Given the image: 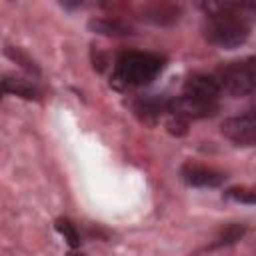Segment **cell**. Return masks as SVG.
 Segmentation results:
<instances>
[{
  "label": "cell",
  "mask_w": 256,
  "mask_h": 256,
  "mask_svg": "<svg viewBox=\"0 0 256 256\" xmlns=\"http://www.w3.org/2000/svg\"><path fill=\"white\" fill-rule=\"evenodd\" d=\"M202 32L210 44L232 50L248 40L250 22L240 14L238 4H218L214 6V12L206 16Z\"/></svg>",
  "instance_id": "6da1fadb"
},
{
  "label": "cell",
  "mask_w": 256,
  "mask_h": 256,
  "mask_svg": "<svg viewBox=\"0 0 256 256\" xmlns=\"http://www.w3.org/2000/svg\"><path fill=\"white\" fill-rule=\"evenodd\" d=\"M162 66L164 60L158 54L128 50L116 58L112 80L120 88H140L150 84L160 74Z\"/></svg>",
  "instance_id": "7a4b0ae2"
},
{
  "label": "cell",
  "mask_w": 256,
  "mask_h": 256,
  "mask_svg": "<svg viewBox=\"0 0 256 256\" xmlns=\"http://www.w3.org/2000/svg\"><path fill=\"white\" fill-rule=\"evenodd\" d=\"M214 76L220 84V90L228 92L230 96H248L256 88V62L252 56L228 62L226 66L218 68Z\"/></svg>",
  "instance_id": "3957f363"
},
{
  "label": "cell",
  "mask_w": 256,
  "mask_h": 256,
  "mask_svg": "<svg viewBox=\"0 0 256 256\" xmlns=\"http://www.w3.org/2000/svg\"><path fill=\"white\" fill-rule=\"evenodd\" d=\"M220 104L218 102H212V100H200V98H194V96H186V94H180L176 98H170L168 100V112L174 116V118H182V120H198V118H208V116H214L218 112Z\"/></svg>",
  "instance_id": "277c9868"
},
{
  "label": "cell",
  "mask_w": 256,
  "mask_h": 256,
  "mask_svg": "<svg viewBox=\"0 0 256 256\" xmlns=\"http://www.w3.org/2000/svg\"><path fill=\"white\" fill-rule=\"evenodd\" d=\"M222 134L236 146H252L256 142V118L254 112L226 118L222 122Z\"/></svg>",
  "instance_id": "5b68a950"
},
{
  "label": "cell",
  "mask_w": 256,
  "mask_h": 256,
  "mask_svg": "<svg viewBox=\"0 0 256 256\" xmlns=\"http://www.w3.org/2000/svg\"><path fill=\"white\" fill-rule=\"evenodd\" d=\"M220 84L216 80L214 74H192L186 82H184V92L186 96H194L200 100H212L218 102L220 98Z\"/></svg>",
  "instance_id": "8992f818"
},
{
  "label": "cell",
  "mask_w": 256,
  "mask_h": 256,
  "mask_svg": "<svg viewBox=\"0 0 256 256\" xmlns=\"http://www.w3.org/2000/svg\"><path fill=\"white\" fill-rule=\"evenodd\" d=\"M180 176L188 186H194V188H216L226 180V176L222 172H216L206 166L190 164V162L182 166Z\"/></svg>",
  "instance_id": "52a82bcc"
},
{
  "label": "cell",
  "mask_w": 256,
  "mask_h": 256,
  "mask_svg": "<svg viewBox=\"0 0 256 256\" xmlns=\"http://www.w3.org/2000/svg\"><path fill=\"white\" fill-rule=\"evenodd\" d=\"M88 30L94 34L112 36V38H124L134 34V28L120 18H92L88 20Z\"/></svg>",
  "instance_id": "ba28073f"
},
{
  "label": "cell",
  "mask_w": 256,
  "mask_h": 256,
  "mask_svg": "<svg viewBox=\"0 0 256 256\" xmlns=\"http://www.w3.org/2000/svg\"><path fill=\"white\" fill-rule=\"evenodd\" d=\"M134 112L146 120V122H154L156 118H160L164 112H168V98L158 96V94H148V96H140L134 102Z\"/></svg>",
  "instance_id": "9c48e42d"
},
{
  "label": "cell",
  "mask_w": 256,
  "mask_h": 256,
  "mask_svg": "<svg viewBox=\"0 0 256 256\" xmlns=\"http://www.w3.org/2000/svg\"><path fill=\"white\" fill-rule=\"evenodd\" d=\"M0 90L10 92V94H16V96L26 98V100H36L40 96L38 88L30 80L20 78V76H4L0 80Z\"/></svg>",
  "instance_id": "30bf717a"
},
{
  "label": "cell",
  "mask_w": 256,
  "mask_h": 256,
  "mask_svg": "<svg viewBox=\"0 0 256 256\" xmlns=\"http://www.w3.org/2000/svg\"><path fill=\"white\" fill-rule=\"evenodd\" d=\"M144 20L152 22V24H172L178 20V8L170 6V4H160V6H152L148 10H144Z\"/></svg>",
  "instance_id": "8fae6325"
},
{
  "label": "cell",
  "mask_w": 256,
  "mask_h": 256,
  "mask_svg": "<svg viewBox=\"0 0 256 256\" xmlns=\"http://www.w3.org/2000/svg\"><path fill=\"white\" fill-rule=\"evenodd\" d=\"M244 232H246V228L242 226V224H230V226H226L216 238H214V242L208 246L210 250L212 248H222V246H230V244H234V242H238L242 236H244Z\"/></svg>",
  "instance_id": "7c38bea8"
},
{
  "label": "cell",
  "mask_w": 256,
  "mask_h": 256,
  "mask_svg": "<svg viewBox=\"0 0 256 256\" xmlns=\"http://www.w3.org/2000/svg\"><path fill=\"white\" fill-rule=\"evenodd\" d=\"M54 226H56V230L64 236V240L68 242V246H70L72 250H76V248L80 246V234H78L76 226H74L68 218H58V220L54 222Z\"/></svg>",
  "instance_id": "4fadbf2b"
},
{
  "label": "cell",
  "mask_w": 256,
  "mask_h": 256,
  "mask_svg": "<svg viewBox=\"0 0 256 256\" xmlns=\"http://www.w3.org/2000/svg\"><path fill=\"white\" fill-rule=\"evenodd\" d=\"M4 54L8 56V58H12L16 64H20L24 70H28V72H34V74H38V66H36V62L26 54V52H22L20 48H14V46H6V50H4Z\"/></svg>",
  "instance_id": "5bb4252c"
},
{
  "label": "cell",
  "mask_w": 256,
  "mask_h": 256,
  "mask_svg": "<svg viewBox=\"0 0 256 256\" xmlns=\"http://www.w3.org/2000/svg\"><path fill=\"white\" fill-rule=\"evenodd\" d=\"M226 198H232L236 202H242V204H254V192L250 188H228L224 192Z\"/></svg>",
  "instance_id": "9a60e30c"
},
{
  "label": "cell",
  "mask_w": 256,
  "mask_h": 256,
  "mask_svg": "<svg viewBox=\"0 0 256 256\" xmlns=\"http://www.w3.org/2000/svg\"><path fill=\"white\" fill-rule=\"evenodd\" d=\"M166 126H168V132L178 134V136H182V134H186V132H188V122H186V120H182V118H172Z\"/></svg>",
  "instance_id": "2e32d148"
},
{
  "label": "cell",
  "mask_w": 256,
  "mask_h": 256,
  "mask_svg": "<svg viewBox=\"0 0 256 256\" xmlns=\"http://www.w3.org/2000/svg\"><path fill=\"white\" fill-rule=\"evenodd\" d=\"M66 256H84V254H82V252H76V250H70Z\"/></svg>",
  "instance_id": "e0dca14e"
},
{
  "label": "cell",
  "mask_w": 256,
  "mask_h": 256,
  "mask_svg": "<svg viewBox=\"0 0 256 256\" xmlns=\"http://www.w3.org/2000/svg\"><path fill=\"white\" fill-rule=\"evenodd\" d=\"M0 94H2V90H0Z\"/></svg>",
  "instance_id": "ac0fdd59"
}]
</instances>
